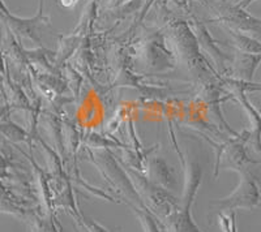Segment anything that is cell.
<instances>
[{"label": "cell", "mask_w": 261, "mask_h": 232, "mask_svg": "<svg viewBox=\"0 0 261 232\" xmlns=\"http://www.w3.org/2000/svg\"><path fill=\"white\" fill-rule=\"evenodd\" d=\"M232 37L241 50L246 51L248 54H261V43L258 41L243 34H232Z\"/></svg>", "instance_id": "obj_3"}, {"label": "cell", "mask_w": 261, "mask_h": 232, "mask_svg": "<svg viewBox=\"0 0 261 232\" xmlns=\"http://www.w3.org/2000/svg\"><path fill=\"white\" fill-rule=\"evenodd\" d=\"M3 8H4V13H6V16L8 17V20H9V25L12 26V29L15 30L16 33L21 34V36H24V37H28V38L33 39V41L39 42L38 36H37V26H38L41 22L48 21L47 18L42 17V9L39 11V13L37 17H34L30 20V18L15 17V16L9 15V13L7 12L6 7L3 6Z\"/></svg>", "instance_id": "obj_2"}, {"label": "cell", "mask_w": 261, "mask_h": 232, "mask_svg": "<svg viewBox=\"0 0 261 232\" xmlns=\"http://www.w3.org/2000/svg\"><path fill=\"white\" fill-rule=\"evenodd\" d=\"M222 227H223V229H225V232H237L234 214H232L231 217H223L222 218Z\"/></svg>", "instance_id": "obj_4"}, {"label": "cell", "mask_w": 261, "mask_h": 232, "mask_svg": "<svg viewBox=\"0 0 261 232\" xmlns=\"http://www.w3.org/2000/svg\"><path fill=\"white\" fill-rule=\"evenodd\" d=\"M260 202V192L258 187L252 178H244L237 191L227 198L222 199L220 202L221 206L227 209L234 208H246L252 209L258 205Z\"/></svg>", "instance_id": "obj_1"}]
</instances>
